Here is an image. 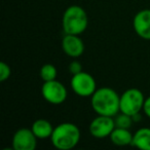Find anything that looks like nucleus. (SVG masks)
<instances>
[{
	"instance_id": "obj_5",
	"label": "nucleus",
	"mask_w": 150,
	"mask_h": 150,
	"mask_svg": "<svg viewBox=\"0 0 150 150\" xmlns=\"http://www.w3.org/2000/svg\"><path fill=\"white\" fill-rule=\"evenodd\" d=\"M70 86L73 92L82 98L92 97L97 91V83L95 78L90 73L84 71L72 75Z\"/></svg>"
},
{
	"instance_id": "obj_13",
	"label": "nucleus",
	"mask_w": 150,
	"mask_h": 150,
	"mask_svg": "<svg viewBox=\"0 0 150 150\" xmlns=\"http://www.w3.org/2000/svg\"><path fill=\"white\" fill-rule=\"evenodd\" d=\"M132 146L141 150H150V129L141 127L133 135Z\"/></svg>"
},
{
	"instance_id": "obj_6",
	"label": "nucleus",
	"mask_w": 150,
	"mask_h": 150,
	"mask_svg": "<svg viewBox=\"0 0 150 150\" xmlns=\"http://www.w3.org/2000/svg\"><path fill=\"white\" fill-rule=\"evenodd\" d=\"M41 95L47 103L52 105H60L66 101L68 92L62 82L57 79L43 82L41 86Z\"/></svg>"
},
{
	"instance_id": "obj_14",
	"label": "nucleus",
	"mask_w": 150,
	"mask_h": 150,
	"mask_svg": "<svg viewBox=\"0 0 150 150\" xmlns=\"http://www.w3.org/2000/svg\"><path fill=\"white\" fill-rule=\"evenodd\" d=\"M58 75V70L52 64H45L41 67L40 69V78L45 81H50V80H54Z\"/></svg>"
},
{
	"instance_id": "obj_10",
	"label": "nucleus",
	"mask_w": 150,
	"mask_h": 150,
	"mask_svg": "<svg viewBox=\"0 0 150 150\" xmlns=\"http://www.w3.org/2000/svg\"><path fill=\"white\" fill-rule=\"evenodd\" d=\"M133 26L139 37L150 40V9H142L136 13Z\"/></svg>"
},
{
	"instance_id": "obj_9",
	"label": "nucleus",
	"mask_w": 150,
	"mask_h": 150,
	"mask_svg": "<svg viewBox=\"0 0 150 150\" xmlns=\"http://www.w3.org/2000/svg\"><path fill=\"white\" fill-rule=\"evenodd\" d=\"M63 52L70 58H79L84 52L83 40L79 35L66 34L62 39Z\"/></svg>"
},
{
	"instance_id": "obj_1",
	"label": "nucleus",
	"mask_w": 150,
	"mask_h": 150,
	"mask_svg": "<svg viewBox=\"0 0 150 150\" xmlns=\"http://www.w3.org/2000/svg\"><path fill=\"white\" fill-rule=\"evenodd\" d=\"M91 105L98 115L114 117L120 112V96L111 88H100L91 97Z\"/></svg>"
},
{
	"instance_id": "obj_18",
	"label": "nucleus",
	"mask_w": 150,
	"mask_h": 150,
	"mask_svg": "<svg viewBox=\"0 0 150 150\" xmlns=\"http://www.w3.org/2000/svg\"><path fill=\"white\" fill-rule=\"evenodd\" d=\"M143 111L146 115L150 118V96L145 99V103H144Z\"/></svg>"
},
{
	"instance_id": "obj_12",
	"label": "nucleus",
	"mask_w": 150,
	"mask_h": 150,
	"mask_svg": "<svg viewBox=\"0 0 150 150\" xmlns=\"http://www.w3.org/2000/svg\"><path fill=\"white\" fill-rule=\"evenodd\" d=\"M133 135L129 129H122V127H115L110 135V140L116 146H127L132 145Z\"/></svg>"
},
{
	"instance_id": "obj_4",
	"label": "nucleus",
	"mask_w": 150,
	"mask_h": 150,
	"mask_svg": "<svg viewBox=\"0 0 150 150\" xmlns=\"http://www.w3.org/2000/svg\"><path fill=\"white\" fill-rule=\"evenodd\" d=\"M145 97L138 88H129L120 96V112L131 116L143 110Z\"/></svg>"
},
{
	"instance_id": "obj_11",
	"label": "nucleus",
	"mask_w": 150,
	"mask_h": 150,
	"mask_svg": "<svg viewBox=\"0 0 150 150\" xmlns=\"http://www.w3.org/2000/svg\"><path fill=\"white\" fill-rule=\"evenodd\" d=\"M54 127H52V125L44 118H39L36 119L33 122L31 127L32 132L34 133V135L38 138V139H47L50 138L52 132H54Z\"/></svg>"
},
{
	"instance_id": "obj_7",
	"label": "nucleus",
	"mask_w": 150,
	"mask_h": 150,
	"mask_svg": "<svg viewBox=\"0 0 150 150\" xmlns=\"http://www.w3.org/2000/svg\"><path fill=\"white\" fill-rule=\"evenodd\" d=\"M114 117L106 115H98L92 120L90 125V133L97 139H104L110 137L111 133L115 129Z\"/></svg>"
},
{
	"instance_id": "obj_3",
	"label": "nucleus",
	"mask_w": 150,
	"mask_h": 150,
	"mask_svg": "<svg viewBox=\"0 0 150 150\" xmlns=\"http://www.w3.org/2000/svg\"><path fill=\"white\" fill-rule=\"evenodd\" d=\"M88 25V13L79 5H71L63 13L62 27L65 34L80 35L86 30Z\"/></svg>"
},
{
	"instance_id": "obj_8",
	"label": "nucleus",
	"mask_w": 150,
	"mask_h": 150,
	"mask_svg": "<svg viewBox=\"0 0 150 150\" xmlns=\"http://www.w3.org/2000/svg\"><path fill=\"white\" fill-rule=\"evenodd\" d=\"M38 138L34 135L31 129H20L13 134V150H34L37 146Z\"/></svg>"
},
{
	"instance_id": "obj_17",
	"label": "nucleus",
	"mask_w": 150,
	"mask_h": 150,
	"mask_svg": "<svg viewBox=\"0 0 150 150\" xmlns=\"http://www.w3.org/2000/svg\"><path fill=\"white\" fill-rule=\"evenodd\" d=\"M69 71L72 75L77 74L82 71V65L78 61H72L69 65Z\"/></svg>"
},
{
	"instance_id": "obj_19",
	"label": "nucleus",
	"mask_w": 150,
	"mask_h": 150,
	"mask_svg": "<svg viewBox=\"0 0 150 150\" xmlns=\"http://www.w3.org/2000/svg\"><path fill=\"white\" fill-rule=\"evenodd\" d=\"M132 117H133L134 122H137V121H140V120H141V114H140V113H137V114L133 115Z\"/></svg>"
},
{
	"instance_id": "obj_2",
	"label": "nucleus",
	"mask_w": 150,
	"mask_h": 150,
	"mask_svg": "<svg viewBox=\"0 0 150 150\" xmlns=\"http://www.w3.org/2000/svg\"><path fill=\"white\" fill-rule=\"evenodd\" d=\"M50 141L58 150H70L80 141V131L75 123L63 122L54 129Z\"/></svg>"
},
{
	"instance_id": "obj_16",
	"label": "nucleus",
	"mask_w": 150,
	"mask_h": 150,
	"mask_svg": "<svg viewBox=\"0 0 150 150\" xmlns=\"http://www.w3.org/2000/svg\"><path fill=\"white\" fill-rule=\"evenodd\" d=\"M11 75V67L8 66V64L4 62L0 63V81L3 82L5 80H7Z\"/></svg>"
},
{
	"instance_id": "obj_15",
	"label": "nucleus",
	"mask_w": 150,
	"mask_h": 150,
	"mask_svg": "<svg viewBox=\"0 0 150 150\" xmlns=\"http://www.w3.org/2000/svg\"><path fill=\"white\" fill-rule=\"evenodd\" d=\"M115 127H122V129H129L132 125L134 123L133 117L129 114L119 112L114 116Z\"/></svg>"
}]
</instances>
